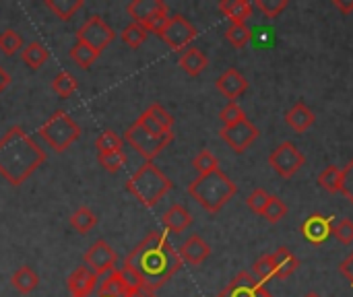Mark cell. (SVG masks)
I'll use <instances>...</instances> for the list:
<instances>
[{"label":"cell","instance_id":"6da1fadb","mask_svg":"<svg viewBox=\"0 0 353 297\" xmlns=\"http://www.w3.org/2000/svg\"><path fill=\"white\" fill-rule=\"evenodd\" d=\"M122 267L130 269L147 289L157 291L182 269V258L163 232H151L126 254Z\"/></svg>","mask_w":353,"mask_h":297},{"label":"cell","instance_id":"7a4b0ae2","mask_svg":"<svg viewBox=\"0 0 353 297\" xmlns=\"http://www.w3.org/2000/svg\"><path fill=\"white\" fill-rule=\"evenodd\" d=\"M46 159V151L21 126H12L0 139V176L10 186L25 184Z\"/></svg>","mask_w":353,"mask_h":297},{"label":"cell","instance_id":"3957f363","mask_svg":"<svg viewBox=\"0 0 353 297\" xmlns=\"http://www.w3.org/2000/svg\"><path fill=\"white\" fill-rule=\"evenodd\" d=\"M236 190V184L221 170L199 176L188 186V194L209 213H219L234 198Z\"/></svg>","mask_w":353,"mask_h":297},{"label":"cell","instance_id":"277c9868","mask_svg":"<svg viewBox=\"0 0 353 297\" xmlns=\"http://www.w3.org/2000/svg\"><path fill=\"white\" fill-rule=\"evenodd\" d=\"M172 180L151 161L143 163L132 178L126 182V190L143 205V207H155L170 190H172Z\"/></svg>","mask_w":353,"mask_h":297},{"label":"cell","instance_id":"5b68a950","mask_svg":"<svg viewBox=\"0 0 353 297\" xmlns=\"http://www.w3.org/2000/svg\"><path fill=\"white\" fill-rule=\"evenodd\" d=\"M39 136L43 139V143L56 151V153H64L74 141H79L81 136V128L79 124L64 112L58 110L54 112L41 126H39Z\"/></svg>","mask_w":353,"mask_h":297},{"label":"cell","instance_id":"8992f818","mask_svg":"<svg viewBox=\"0 0 353 297\" xmlns=\"http://www.w3.org/2000/svg\"><path fill=\"white\" fill-rule=\"evenodd\" d=\"M124 141L137 149L147 161L155 159L172 141H174V132H168V134H161V136H155L151 132H147L141 124H132L126 132H124Z\"/></svg>","mask_w":353,"mask_h":297},{"label":"cell","instance_id":"52a82bcc","mask_svg":"<svg viewBox=\"0 0 353 297\" xmlns=\"http://www.w3.org/2000/svg\"><path fill=\"white\" fill-rule=\"evenodd\" d=\"M196 35H199L196 27L186 17L174 14V17L168 19V25H165V29L161 31L159 37L174 52H182V50H188V45L196 39Z\"/></svg>","mask_w":353,"mask_h":297},{"label":"cell","instance_id":"ba28073f","mask_svg":"<svg viewBox=\"0 0 353 297\" xmlns=\"http://www.w3.org/2000/svg\"><path fill=\"white\" fill-rule=\"evenodd\" d=\"M114 37H116L114 29L101 17H89L83 23V27L77 31V41L87 43L89 48H93L99 54H101V50H105L112 43Z\"/></svg>","mask_w":353,"mask_h":297},{"label":"cell","instance_id":"9c48e42d","mask_svg":"<svg viewBox=\"0 0 353 297\" xmlns=\"http://www.w3.org/2000/svg\"><path fill=\"white\" fill-rule=\"evenodd\" d=\"M304 155L302 151L294 145V143H281L271 155H269V163L273 165V170L281 176V178H292L296 176L302 165H304Z\"/></svg>","mask_w":353,"mask_h":297},{"label":"cell","instance_id":"30bf717a","mask_svg":"<svg viewBox=\"0 0 353 297\" xmlns=\"http://www.w3.org/2000/svg\"><path fill=\"white\" fill-rule=\"evenodd\" d=\"M219 136L236 151V153H244L256 139H259V128L248 120H240L238 124H232V126H223L219 130Z\"/></svg>","mask_w":353,"mask_h":297},{"label":"cell","instance_id":"8fae6325","mask_svg":"<svg viewBox=\"0 0 353 297\" xmlns=\"http://www.w3.org/2000/svg\"><path fill=\"white\" fill-rule=\"evenodd\" d=\"M85 267L91 269L97 277L99 275H108L110 271L116 269L118 256L114 252V248L105 242V240H97L87 252H85Z\"/></svg>","mask_w":353,"mask_h":297},{"label":"cell","instance_id":"7c38bea8","mask_svg":"<svg viewBox=\"0 0 353 297\" xmlns=\"http://www.w3.org/2000/svg\"><path fill=\"white\" fill-rule=\"evenodd\" d=\"M217 297H273L269 289L250 273H240L236 275L230 285Z\"/></svg>","mask_w":353,"mask_h":297},{"label":"cell","instance_id":"4fadbf2b","mask_svg":"<svg viewBox=\"0 0 353 297\" xmlns=\"http://www.w3.org/2000/svg\"><path fill=\"white\" fill-rule=\"evenodd\" d=\"M66 285H68V291H70V297H89L99 285V277L87 269L85 265L77 267L68 279H66Z\"/></svg>","mask_w":353,"mask_h":297},{"label":"cell","instance_id":"5bb4252c","mask_svg":"<svg viewBox=\"0 0 353 297\" xmlns=\"http://www.w3.org/2000/svg\"><path fill=\"white\" fill-rule=\"evenodd\" d=\"M333 219L331 217H325V215H321V213H314V215H310L304 223H302V236L310 242V244H314V246H319V244H323V242H327L329 240V236L333 234Z\"/></svg>","mask_w":353,"mask_h":297},{"label":"cell","instance_id":"9a60e30c","mask_svg":"<svg viewBox=\"0 0 353 297\" xmlns=\"http://www.w3.org/2000/svg\"><path fill=\"white\" fill-rule=\"evenodd\" d=\"M126 12L132 17V23L143 25L145 21H149L157 14H168V4L161 0H132L126 6Z\"/></svg>","mask_w":353,"mask_h":297},{"label":"cell","instance_id":"2e32d148","mask_svg":"<svg viewBox=\"0 0 353 297\" xmlns=\"http://www.w3.org/2000/svg\"><path fill=\"white\" fill-rule=\"evenodd\" d=\"M178 254H180L182 263H188V265L199 267V265H203V263L209 258L211 248H209V244H207L201 236H190V238L182 244V248L178 250Z\"/></svg>","mask_w":353,"mask_h":297},{"label":"cell","instance_id":"e0dca14e","mask_svg":"<svg viewBox=\"0 0 353 297\" xmlns=\"http://www.w3.org/2000/svg\"><path fill=\"white\" fill-rule=\"evenodd\" d=\"M217 89H219V93H223L228 99H238L246 89H248V81H246V76L244 74H240L236 68H228L219 79H217Z\"/></svg>","mask_w":353,"mask_h":297},{"label":"cell","instance_id":"ac0fdd59","mask_svg":"<svg viewBox=\"0 0 353 297\" xmlns=\"http://www.w3.org/2000/svg\"><path fill=\"white\" fill-rule=\"evenodd\" d=\"M161 223H163V227H165L170 234H182L184 229L190 227L192 215L188 213L186 207H182V205H172V207L165 211V215L161 217Z\"/></svg>","mask_w":353,"mask_h":297},{"label":"cell","instance_id":"d6986e66","mask_svg":"<svg viewBox=\"0 0 353 297\" xmlns=\"http://www.w3.org/2000/svg\"><path fill=\"white\" fill-rule=\"evenodd\" d=\"M178 66L190 74V76H199L207 66H209V58L199 50V48H188L180 54L178 58Z\"/></svg>","mask_w":353,"mask_h":297},{"label":"cell","instance_id":"ffe728a7","mask_svg":"<svg viewBox=\"0 0 353 297\" xmlns=\"http://www.w3.org/2000/svg\"><path fill=\"white\" fill-rule=\"evenodd\" d=\"M314 120H316L314 112H312L308 105H304L302 101H298V103L285 114L288 126H290L292 130H296V132H306V130L314 124Z\"/></svg>","mask_w":353,"mask_h":297},{"label":"cell","instance_id":"44dd1931","mask_svg":"<svg viewBox=\"0 0 353 297\" xmlns=\"http://www.w3.org/2000/svg\"><path fill=\"white\" fill-rule=\"evenodd\" d=\"M271 256H273V265H275V277H279V279H288L300 269V260L288 248H279Z\"/></svg>","mask_w":353,"mask_h":297},{"label":"cell","instance_id":"7402d4cb","mask_svg":"<svg viewBox=\"0 0 353 297\" xmlns=\"http://www.w3.org/2000/svg\"><path fill=\"white\" fill-rule=\"evenodd\" d=\"M219 10L232 23H246L252 17V4L248 0H223L219 2Z\"/></svg>","mask_w":353,"mask_h":297},{"label":"cell","instance_id":"603a6c76","mask_svg":"<svg viewBox=\"0 0 353 297\" xmlns=\"http://www.w3.org/2000/svg\"><path fill=\"white\" fill-rule=\"evenodd\" d=\"M95 291L105 297H128V294H130L124 279H122V275H120V271H116V269L105 275V279L97 285Z\"/></svg>","mask_w":353,"mask_h":297},{"label":"cell","instance_id":"cb8c5ba5","mask_svg":"<svg viewBox=\"0 0 353 297\" xmlns=\"http://www.w3.org/2000/svg\"><path fill=\"white\" fill-rule=\"evenodd\" d=\"M10 283H12V287H14L19 294L27 296V294H31V291L37 289L39 277H37V273H35L33 269H29V267H19V269L12 273Z\"/></svg>","mask_w":353,"mask_h":297},{"label":"cell","instance_id":"d4e9b609","mask_svg":"<svg viewBox=\"0 0 353 297\" xmlns=\"http://www.w3.org/2000/svg\"><path fill=\"white\" fill-rule=\"evenodd\" d=\"M21 56H23V62L31 68V70H37L46 64L48 60V50L41 41H29L23 50H21Z\"/></svg>","mask_w":353,"mask_h":297},{"label":"cell","instance_id":"484cf974","mask_svg":"<svg viewBox=\"0 0 353 297\" xmlns=\"http://www.w3.org/2000/svg\"><path fill=\"white\" fill-rule=\"evenodd\" d=\"M70 225L77 234H89L95 225H97V217L89 207H79L72 215H70Z\"/></svg>","mask_w":353,"mask_h":297},{"label":"cell","instance_id":"4316f807","mask_svg":"<svg viewBox=\"0 0 353 297\" xmlns=\"http://www.w3.org/2000/svg\"><path fill=\"white\" fill-rule=\"evenodd\" d=\"M85 4V0H46V6L62 21L74 17V12Z\"/></svg>","mask_w":353,"mask_h":297},{"label":"cell","instance_id":"83f0119b","mask_svg":"<svg viewBox=\"0 0 353 297\" xmlns=\"http://www.w3.org/2000/svg\"><path fill=\"white\" fill-rule=\"evenodd\" d=\"M70 58H72V62L77 64V66H81V68H89L97 58H99V52H95L93 48H89L87 43H83V41H77L72 48H70Z\"/></svg>","mask_w":353,"mask_h":297},{"label":"cell","instance_id":"f1b7e54d","mask_svg":"<svg viewBox=\"0 0 353 297\" xmlns=\"http://www.w3.org/2000/svg\"><path fill=\"white\" fill-rule=\"evenodd\" d=\"M79 87V81L68 72V70H62L56 74V79L52 81V89L54 93H58L60 97H70Z\"/></svg>","mask_w":353,"mask_h":297},{"label":"cell","instance_id":"f546056e","mask_svg":"<svg viewBox=\"0 0 353 297\" xmlns=\"http://www.w3.org/2000/svg\"><path fill=\"white\" fill-rule=\"evenodd\" d=\"M225 37L234 48H244V45H248V41L252 37V31L248 29L246 23H232L228 27V31H225Z\"/></svg>","mask_w":353,"mask_h":297},{"label":"cell","instance_id":"4dcf8cb0","mask_svg":"<svg viewBox=\"0 0 353 297\" xmlns=\"http://www.w3.org/2000/svg\"><path fill=\"white\" fill-rule=\"evenodd\" d=\"M95 147H97V155L116 153V151H122V139L116 132H112V130H103L95 139Z\"/></svg>","mask_w":353,"mask_h":297},{"label":"cell","instance_id":"1f68e13d","mask_svg":"<svg viewBox=\"0 0 353 297\" xmlns=\"http://www.w3.org/2000/svg\"><path fill=\"white\" fill-rule=\"evenodd\" d=\"M319 184L323 190L335 194L341 190V170L337 165H329L327 170H323V174L319 176Z\"/></svg>","mask_w":353,"mask_h":297},{"label":"cell","instance_id":"d6a6232c","mask_svg":"<svg viewBox=\"0 0 353 297\" xmlns=\"http://www.w3.org/2000/svg\"><path fill=\"white\" fill-rule=\"evenodd\" d=\"M122 41L128 45V48H141L143 43H145V39H147V31H145V27L143 25H139V23H130V25H126L124 29H122Z\"/></svg>","mask_w":353,"mask_h":297},{"label":"cell","instance_id":"836d02e7","mask_svg":"<svg viewBox=\"0 0 353 297\" xmlns=\"http://www.w3.org/2000/svg\"><path fill=\"white\" fill-rule=\"evenodd\" d=\"M192 165H194V170L199 172V176H205V174H211V172L219 170V161H217V157H215L209 149H203V151L192 159Z\"/></svg>","mask_w":353,"mask_h":297},{"label":"cell","instance_id":"e575fe53","mask_svg":"<svg viewBox=\"0 0 353 297\" xmlns=\"http://www.w3.org/2000/svg\"><path fill=\"white\" fill-rule=\"evenodd\" d=\"M23 48V37L14 31V29H6L0 33V52L6 56L17 54Z\"/></svg>","mask_w":353,"mask_h":297},{"label":"cell","instance_id":"d590c367","mask_svg":"<svg viewBox=\"0 0 353 297\" xmlns=\"http://www.w3.org/2000/svg\"><path fill=\"white\" fill-rule=\"evenodd\" d=\"M252 273H254V277L261 281V283H265V281H269V279H273L275 277V265H273V256L271 254H265V256H261L254 265H252Z\"/></svg>","mask_w":353,"mask_h":297},{"label":"cell","instance_id":"8d00e7d4","mask_svg":"<svg viewBox=\"0 0 353 297\" xmlns=\"http://www.w3.org/2000/svg\"><path fill=\"white\" fill-rule=\"evenodd\" d=\"M285 215H288L285 203H283L279 196H271V198H269V205H267V209H265V213H263V217H265L269 223H279Z\"/></svg>","mask_w":353,"mask_h":297},{"label":"cell","instance_id":"74e56055","mask_svg":"<svg viewBox=\"0 0 353 297\" xmlns=\"http://www.w3.org/2000/svg\"><path fill=\"white\" fill-rule=\"evenodd\" d=\"M97 161H99V165H103L108 172L116 174V172H120V170L126 165V153H124V151L103 153V155H97Z\"/></svg>","mask_w":353,"mask_h":297},{"label":"cell","instance_id":"f35d334b","mask_svg":"<svg viewBox=\"0 0 353 297\" xmlns=\"http://www.w3.org/2000/svg\"><path fill=\"white\" fill-rule=\"evenodd\" d=\"M269 198H271V194H269L267 190L256 188V190H252V192L248 194L246 205H248V209H250L252 213L263 215V213H265V209H267V205H269Z\"/></svg>","mask_w":353,"mask_h":297},{"label":"cell","instance_id":"ab89813d","mask_svg":"<svg viewBox=\"0 0 353 297\" xmlns=\"http://www.w3.org/2000/svg\"><path fill=\"white\" fill-rule=\"evenodd\" d=\"M246 114L244 110L236 103V101H230L221 112H219V120L223 122V126H232V124H238L240 120H244Z\"/></svg>","mask_w":353,"mask_h":297},{"label":"cell","instance_id":"60d3db41","mask_svg":"<svg viewBox=\"0 0 353 297\" xmlns=\"http://www.w3.org/2000/svg\"><path fill=\"white\" fill-rule=\"evenodd\" d=\"M161 128H165V130H172V126H174V116L163 107V105H159V103H153V105H149V110H145Z\"/></svg>","mask_w":353,"mask_h":297},{"label":"cell","instance_id":"b9f144b4","mask_svg":"<svg viewBox=\"0 0 353 297\" xmlns=\"http://www.w3.org/2000/svg\"><path fill=\"white\" fill-rule=\"evenodd\" d=\"M285 6H288V0H256V8H259L265 17H269V19L279 17V12H281Z\"/></svg>","mask_w":353,"mask_h":297},{"label":"cell","instance_id":"7bdbcfd3","mask_svg":"<svg viewBox=\"0 0 353 297\" xmlns=\"http://www.w3.org/2000/svg\"><path fill=\"white\" fill-rule=\"evenodd\" d=\"M333 236L341 242V244H345V246H350L353 244V221L352 219H341L335 227H333Z\"/></svg>","mask_w":353,"mask_h":297},{"label":"cell","instance_id":"ee69618b","mask_svg":"<svg viewBox=\"0 0 353 297\" xmlns=\"http://www.w3.org/2000/svg\"><path fill=\"white\" fill-rule=\"evenodd\" d=\"M350 203H353V161H350L341 170V190H339Z\"/></svg>","mask_w":353,"mask_h":297},{"label":"cell","instance_id":"f6af8a7d","mask_svg":"<svg viewBox=\"0 0 353 297\" xmlns=\"http://www.w3.org/2000/svg\"><path fill=\"white\" fill-rule=\"evenodd\" d=\"M137 124H141L147 132H151V134H155V136H161V134H168V132H172V130H165V128H161L147 112H143L141 116H139V120H137Z\"/></svg>","mask_w":353,"mask_h":297},{"label":"cell","instance_id":"bcb514c9","mask_svg":"<svg viewBox=\"0 0 353 297\" xmlns=\"http://www.w3.org/2000/svg\"><path fill=\"white\" fill-rule=\"evenodd\" d=\"M168 14H157V17H153V19H149V21H145L143 23V27H145V31L149 33H157V35H161V31L165 29V25H168Z\"/></svg>","mask_w":353,"mask_h":297},{"label":"cell","instance_id":"7dc6e473","mask_svg":"<svg viewBox=\"0 0 353 297\" xmlns=\"http://www.w3.org/2000/svg\"><path fill=\"white\" fill-rule=\"evenodd\" d=\"M339 271H341V275L343 277H347L350 281H352V285H353V252L343 260V265L339 267Z\"/></svg>","mask_w":353,"mask_h":297},{"label":"cell","instance_id":"c3c4849f","mask_svg":"<svg viewBox=\"0 0 353 297\" xmlns=\"http://www.w3.org/2000/svg\"><path fill=\"white\" fill-rule=\"evenodd\" d=\"M335 6H337L343 14H350L353 10V0H335Z\"/></svg>","mask_w":353,"mask_h":297},{"label":"cell","instance_id":"681fc988","mask_svg":"<svg viewBox=\"0 0 353 297\" xmlns=\"http://www.w3.org/2000/svg\"><path fill=\"white\" fill-rule=\"evenodd\" d=\"M8 85H10V74L0 66V93H2Z\"/></svg>","mask_w":353,"mask_h":297},{"label":"cell","instance_id":"f907efd6","mask_svg":"<svg viewBox=\"0 0 353 297\" xmlns=\"http://www.w3.org/2000/svg\"><path fill=\"white\" fill-rule=\"evenodd\" d=\"M128 297H157V296H155V291H151V289H147V287H141V289H137V291L128 294Z\"/></svg>","mask_w":353,"mask_h":297},{"label":"cell","instance_id":"816d5d0a","mask_svg":"<svg viewBox=\"0 0 353 297\" xmlns=\"http://www.w3.org/2000/svg\"><path fill=\"white\" fill-rule=\"evenodd\" d=\"M304 297H321V296H319V294H314V291H310V294H306Z\"/></svg>","mask_w":353,"mask_h":297},{"label":"cell","instance_id":"f5cc1de1","mask_svg":"<svg viewBox=\"0 0 353 297\" xmlns=\"http://www.w3.org/2000/svg\"><path fill=\"white\" fill-rule=\"evenodd\" d=\"M89 297H105V296H101V294H97V291H93V294H91V296Z\"/></svg>","mask_w":353,"mask_h":297}]
</instances>
